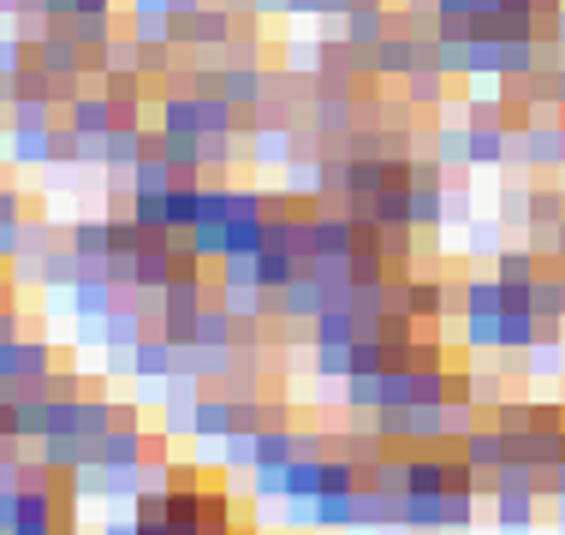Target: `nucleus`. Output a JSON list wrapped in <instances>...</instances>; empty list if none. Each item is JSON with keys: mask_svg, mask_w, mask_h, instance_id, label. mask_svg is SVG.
Wrapping results in <instances>:
<instances>
[{"mask_svg": "<svg viewBox=\"0 0 565 535\" xmlns=\"http://www.w3.org/2000/svg\"><path fill=\"white\" fill-rule=\"evenodd\" d=\"M322 458H292L286 464V500H316L322 494Z\"/></svg>", "mask_w": 565, "mask_h": 535, "instance_id": "nucleus-30", "label": "nucleus"}, {"mask_svg": "<svg viewBox=\"0 0 565 535\" xmlns=\"http://www.w3.org/2000/svg\"><path fill=\"white\" fill-rule=\"evenodd\" d=\"M387 30H393V12H387V7H351L340 36L351 42V49H375V42L387 36Z\"/></svg>", "mask_w": 565, "mask_h": 535, "instance_id": "nucleus-20", "label": "nucleus"}, {"mask_svg": "<svg viewBox=\"0 0 565 535\" xmlns=\"http://www.w3.org/2000/svg\"><path fill=\"white\" fill-rule=\"evenodd\" d=\"M488 422L512 440V458H518V447H524V435H530V399H524V393H507V399L488 410Z\"/></svg>", "mask_w": 565, "mask_h": 535, "instance_id": "nucleus-27", "label": "nucleus"}, {"mask_svg": "<svg viewBox=\"0 0 565 535\" xmlns=\"http://www.w3.org/2000/svg\"><path fill=\"white\" fill-rule=\"evenodd\" d=\"M7 114H12V126H54V101H12L7 107Z\"/></svg>", "mask_w": 565, "mask_h": 535, "instance_id": "nucleus-38", "label": "nucleus"}, {"mask_svg": "<svg viewBox=\"0 0 565 535\" xmlns=\"http://www.w3.org/2000/svg\"><path fill=\"white\" fill-rule=\"evenodd\" d=\"M482 517V494H447V529H470Z\"/></svg>", "mask_w": 565, "mask_h": 535, "instance_id": "nucleus-36", "label": "nucleus"}, {"mask_svg": "<svg viewBox=\"0 0 565 535\" xmlns=\"http://www.w3.org/2000/svg\"><path fill=\"white\" fill-rule=\"evenodd\" d=\"M500 535H530V529H500Z\"/></svg>", "mask_w": 565, "mask_h": 535, "instance_id": "nucleus-50", "label": "nucleus"}, {"mask_svg": "<svg viewBox=\"0 0 565 535\" xmlns=\"http://www.w3.org/2000/svg\"><path fill=\"white\" fill-rule=\"evenodd\" d=\"M24 60H30V42L19 36V30H12V36H0V78H12Z\"/></svg>", "mask_w": 565, "mask_h": 535, "instance_id": "nucleus-39", "label": "nucleus"}, {"mask_svg": "<svg viewBox=\"0 0 565 535\" xmlns=\"http://www.w3.org/2000/svg\"><path fill=\"white\" fill-rule=\"evenodd\" d=\"M322 310H328V286L310 268H298V280L280 292V328H310Z\"/></svg>", "mask_w": 565, "mask_h": 535, "instance_id": "nucleus-7", "label": "nucleus"}, {"mask_svg": "<svg viewBox=\"0 0 565 535\" xmlns=\"http://www.w3.org/2000/svg\"><path fill=\"white\" fill-rule=\"evenodd\" d=\"M340 405H345V410H363V417H370V410H381V375L351 370V375L340 381Z\"/></svg>", "mask_w": 565, "mask_h": 535, "instance_id": "nucleus-29", "label": "nucleus"}, {"mask_svg": "<svg viewBox=\"0 0 565 535\" xmlns=\"http://www.w3.org/2000/svg\"><path fill=\"white\" fill-rule=\"evenodd\" d=\"M310 529H358V488H328L310 500Z\"/></svg>", "mask_w": 565, "mask_h": 535, "instance_id": "nucleus-14", "label": "nucleus"}, {"mask_svg": "<svg viewBox=\"0 0 565 535\" xmlns=\"http://www.w3.org/2000/svg\"><path fill=\"white\" fill-rule=\"evenodd\" d=\"M102 535H137V517H114V524H102Z\"/></svg>", "mask_w": 565, "mask_h": 535, "instance_id": "nucleus-47", "label": "nucleus"}, {"mask_svg": "<svg viewBox=\"0 0 565 535\" xmlns=\"http://www.w3.org/2000/svg\"><path fill=\"white\" fill-rule=\"evenodd\" d=\"M565 221V191L559 185H536L530 191V233H554Z\"/></svg>", "mask_w": 565, "mask_h": 535, "instance_id": "nucleus-28", "label": "nucleus"}, {"mask_svg": "<svg viewBox=\"0 0 565 535\" xmlns=\"http://www.w3.org/2000/svg\"><path fill=\"white\" fill-rule=\"evenodd\" d=\"M19 363H24V340H0V381H19Z\"/></svg>", "mask_w": 565, "mask_h": 535, "instance_id": "nucleus-42", "label": "nucleus"}, {"mask_svg": "<svg viewBox=\"0 0 565 535\" xmlns=\"http://www.w3.org/2000/svg\"><path fill=\"white\" fill-rule=\"evenodd\" d=\"M119 303V286L108 280V268H84L78 280H72V292H66V310H72V321H108V310Z\"/></svg>", "mask_w": 565, "mask_h": 535, "instance_id": "nucleus-5", "label": "nucleus"}, {"mask_svg": "<svg viewBox=\"0 0 565 535\" xmlns=\"http://www.w3.org/2000/svg\"><path fill=\"white\" fill-rule=\"evenodd\" d=\"M447 84H452L447 72H440L435 60H423V66L405 78V101L417 107V114H423V107H440V101H447Z\"/></svg>", "mask_w": 565, "mask_h": 535, "instance_id": "nucleus-23", "label": "nucleus"}, {"mask_svg": "<svg viewBox=\"0 0 565 535\" xmlns=\"http://www.w3.org/2000/svg\"><path fill=\"white\" fill-rule=\"evenodd\" d=\"M19 524V488H0V529Z\"/></svg>", "mask_w": 565, "mask_h": 535, "instance_id": "nucleus-45", "label": "nucleus"}, {"mask_svg": "<svg viewBox=\"0 0 565 535\" xmlns=\"http://www.w3.org/2000/svg\"><path fill=\"white\" fill-rule=\"evenodd\" d=\"M12 161L19 167H54V126H12Z\"/></svg>", "mask_w": 565, "mask_h": 535, "instance_id": "nucleus-21", "label": "nucleus"}, {"mask_svg": "<svg viewBox=\"0 0 565 535\" xmlns=\"http://www.w3.org/2000/svg\"><path fill=\"white\" fill-rule=\"evenodd\" d=\"M179 375H196L203 387H209V381H221L226 375V345H203V340L179 345Z\"/></svg>", "mask_w": 565, "mask_h": 535, "instance_id": "nucleus-24", "label": "nucleus"}, {"mask_svg": "<svg viewBox=\"0 0 565 535\" xmlns=\"http://www.w3.org/2000/svg\"><path fill=\"white\" fill-rule=\"evenodd\" d=\"M310 370L322 381H345L351 375V345H310Z\"/></svg>", "mask_w": 565, "mask_h": 535, "instance_id": "nucleus-34", "label": "nucleus"}, {"mask_svg": "<svg viewBox=\"0 0 565 535\" xmlns=\"http://www.w3.org/2000/svg\"><path fill=\"white\" fill-rule=\"evenodd\" d=\"M536 274H542L536 244H500V256H494V280L500 286H536Z\"/></svg>", "mask_w": 565, "mask_h": 535, "instance_id": "nucleus-15", "label": "nucleus"}, {"mask_svg": "<svg viewBox=\"0 0 565 535\" xmlns=\"http://www.w3.org/2000/svg\"><path fill=\"white\" fill-rule=\"evenodd\" d=\"M66 30L84 42V54H102V49L119 36V19H114V12H72Z\"/></svg>", "mask_w": 565, "mask_h": 535, "instance_id": "nucleus-26", "label": "nucleus"}, {"mask_svg": "<svg viewBox=\"0 0 565 535\" xmlns=\"http://www.w3.org/2000/svg\"><path fill=\"white\" fill-rule=\"evenodd\" d=\"M233 167V131L226 137H203V179H221Z\"/></svg>", "mask_w": 565, "mask_h": 535, "instance_id": "nucleus-35", "label": "nucleus"}, {"mask_svg": "<svg viewBox=\"0 0 565 535\" xmlns=\"http://www.w3.org/2000/svg\"><path fill=\"white\" fill-rule=\"evenodd\" d=\"M137 535H173V524L167 517H137Z\"/></svg>", "mask_w": 565, "mask_h": 535, "instance_id": "nucleus-46", "label": "nucleus"}, {"mask_svg": "<svg viewBox=\"0 0 565 535\" xmlns=\"http://www.w3.org/2000/svg\"><path fill=\"white\" fill-rule=\"evenodd\" d=\"M196 340L203 345H233V310L221 303V292L203 303V315H196Z\"/></svg>", "mask_w": 565, "mask_h": 535, "instance_id": "nucleus-31", "label": "nucleus"}, {"mask_svg": "<svg viewBox=\"0 0 565 535\" xmlns=\"http://www.w3.org/2000/svg\"><path fill=\"white\" fill-rule=\"evenodd\" d=\"M114 370L131 381H167V375H179V345L167 333H143L131 351H114Z\"/></svg>", "mask_w": 565, "mask_h": 535, "instance_id": "nucleus-2", "label": "nucleus"}, {"mask_svg": "<svg viewBox=\"0 0 565 535\" xmlns=\"http://www.w3.org/2000/svg\"><path fill=\"white\" fill-rule=\"evenodd\" d=\"M494 524L500 529H536L542 517V488H518V482H494Z\"/></svg>", "mask_w": 565, "mask_h": 535, "instance_id": "nucleus-8", "label": "nucleus"}, {"mask_svg": "<svg viewBox=\"0 0 565 535\" xmlns=\"http://www.w3.org/2000/svg\"><path fill=\"white\" fill-rule=\"evenodd\" d=\"M167 488H203V464H179V458H167Z\"/></svg>", "mask_w": 565, "mask_h": 535, "instance_id": "nucleus-41", "label": "nucleus"}, {"mask_svg": "<svg viewBox=\"0 0 565 535\" xmlns=\"http://www.w3.org/2000/svg\"><path fill=\"white\" fill-rule=\"evenodd\" d=\"M60 119H66V126L84 137V143H102V137L119 126V107H114L108 89H78V96L66 101V114H60Z\"/></svg>", "mask_w": 565, "mask_h": 535, "instance_id": "nucleus-4", "label": "nucleus"}, {"mask_svg": "<svg viewBox=\"0 0 565 535\" xmlns=\"http://www.w3.org/2000/svg\"><path fill=\"white\" fill-rule=\"evenodd\" d=\"M66 244H72V256H78L84 268H102L114 256V226H108V214H78V221L66 226Z\"/></svg>", "mask_w": 565, "mask_h": 535, "instance_id": "nucleus-9", "label": "nucleus"}, {"mask_svg": "<svg viewBox=\"0 0 565 535\" xmlns=\"http://www.w3.org/2000/svg\"><path fill=\"white\" fill-rule=\"evenodd\" d=\"M72 12H114V0H72Z\"/></svg>", "mask_w": 565, "mask_h": 535, "instance_id": "nucleus-48", "label": "nucleus"}, {"mask_svg": "<svg viewBox=\"0 0 565 535\" xmlns=\"http://www.w3.org/2000/svg\"><path fill=\"white\" fill-rule=\"evenodd\" d=\"M358 340V315H351V298H328V310L310 321V345H351Z\"/></svg>", "mask_w": 565, "mask_h": 535, "instance_id": "nucleus-16", "label": "nucleus"}, {"mask_svg": "<svg viewBox=\"0 0 565 535\" xmlns=\"http://www.w3.org/2000/svg\"><path fill=\"white\" fill-rule=\"evenodd\" d=\"M226 435H233V399H226L221 387H203V399H196V422H191V440L221 447Z\"/></svg>", "mask_w": 565, "mask_h": 535, "instance_id": "nucleus-12", "label": "nucleus"}, {"mask_svg": "<svg viewBox=\"0 0 565 535\" xmlns=\"http://www.w3.org/2000/svg\"><path fill=\"white\" fill-rule=\"evenodd\" d=\"M507 310V286L494 274H470L452 286V315H500Z\"/></svg>", "mask_w": 565, "mask_h": 535, "instance_id": "nucleus-11", "label": "nucleus"}, {"mask_svg": "<svg viewBox=\"0 0 565 535\" xmlns=\"http://www.w3.org/2000/svg\"><path fill=\"white\" fill-rule=\"evenodd\" d=\"M24 256V221H0V268Z\"/></svg>", "mask_w": 565, "mask_h": 535, "instance_id": "nucleus-40", "label": "nucleus"}, {"mask_svg": "<svg viewBox=\"0 0 565 535\" xmlns=\"http://www.w3.org/2000/svg\"><path fill=\"white\" fill-rule=\"evenodd\" d=\"M465 244H470V256H500V226L494 221H470Z\"/></svg>", "mask_w": 565, "mask_h": 535, "instance_id": "nucleus-37", "label": "nucleus"}, {"mask_svg": "<svg viewBox=\"0 0 565 535\" xmlns=\"http://www.w3.org/2000/svg\"><path fill=\"white\" fill-rule=\"evenodd\" d=\"M542 488H547V500H565V452L547 464V477H542Z\"/></svg>", "mask_w": 565, "mask_h": 535, "instance_id": "nucleus-44", "label": "nucleus"}, {"mask_svg": "<svg viewBox=\"0 0 565 535\" xmlns=\"http://www.w3.org/2000/svg\"><path fill=\"white\" fill-rule=\"evenodd\" d=\"M161 137H203L196 126V89H179V96H161Z\"/></svg>", "mask_w": 565, "mask_h": 535, "instance_id": "nucleus-22", "label": "nucleus"}, {"mask_svg": "<svg viewBox=\"0 0 565 535\" xmlns=\"http://www.w3.org/2000/svg\"><path fill=\"white\" fill-rule=\"evenodd\" d=\"M452 447L465 452L470 464L482 470V477H494V470H500V464H507V458H512V440L500 435L494 422H482V428H465V435H452Z\"/></svg>", "mask_w": 565, "mask_h": 535, "instance_id": "nucleus-10", "label": "nucleus"}, {"mask_svg": "<svg viewBox=\"0 0 565 535\" xmlns=\"http://www.w3.org/2000/svg\"><path fill=\"white\" fill-rule=\"evenodd\" d=\"M167 185H173V167H167L161 149H156V156H143L126 173V191H167Z\"/></svg>", "mask_w": 565, "mask_h": 535, "instance_id": "nucleus-33", "label": "nucleus"}, {"mask_svg": "<svg viewBox=\"0 0 565 535\" xmlns=\"http://www.w3.org/2000/svg\"><path fill=\"white\" fill-rule=\"evenodd\" d=\"M24 191H12V185H0V221H24Z\"/></svg>", "mask_w": 565, "mask_h": 535, "instance_id": "nucleus-43", "label": "nucleus"}, {"mask_svg": "<svg viewBox=\"0 0 565 535\" xmlns=\"http://www.w3.org/2000/svg\"><path fill=\"white\" fill-rule=\"evenodd\" d=\"M156 149H161V126L149 131L143 119H119V126L102 137V167H108V173H131V167L143 156H156Z\"/></svg>", "mask_w": 565, "mask_h": 535, "instance_id": "nucleus-3", "label": "nucleus"}, {"mask_svg": "<svg viewBox=\"0 0 565 535\" xmlns=\"http://www.w3.org/2000/svg\"><path fill=\"white\" fill-rule=\"evenodd\" d=\"M411 226L440 233L447 226V185H411Z\"/></svg>", "mask_w": 565, "mask_h": 535, "instance_id": "nucleus-25", "label": "nucleus"}, {"mask_svg": "<svg viewBox=\"0 0 565 535\" xmlns=\"http://www.w3.org/2000/svg\"><path fill=\"white\" fill-rule=\"evenodd\" d=\"M12 535H60L54 524H12Z\"/></svg>", "mask_w": 565, "mask_h": 535, "instance_id": "nucleus-49", "label": "nucleus"}, {"mask_svg": "<svg viewBox=\"0 0 565 535\" xmlns=\"http://www.w3.org/2000/svg\"><path fill=\"white\" fill-rule=\"evenodd\" d=\"M542 333V315L536 310H500L494 321V351H530Z\"/></svg>", "mask_w": 565, "mask_h": 535, "instance_id": "nucleus-19", "label": "nucleus"}, {"mask_svg": "<svg viewBox=\"0 0 565 535\" xmlns=\"http://www.w3.org/2000/svg\"><path fill=\"white\" fill-rule=\"evenodd\" d=\"M399 529L440 535V529H447V494H405L399 500Z\"/></svg>", "mask_w": 565, "mask_h": 535, "instance_id": "nucleus-17", "label": "nucleus"}, {"mask_svg": "<svg viewBox=\"0 0 565 535\" xmlns=\"http://www.w3.org/2000/svg\"><path fill=\"white\" fill-rule=\"evenodd\" d=\"M203 208V179H173L167 185V233H191Z\"/></svg>", "mask_w": 565, "mask_h": 535, "instance_id": "nucleus-18", "label": "nucleus"}, {"mask_svg": "<svg viewBox=\"0 0 565 535\" xmlns=\"http://www.w3.org/2000/svg\"><path fill=\"white\" fill-rule=\"evenodd\" d=\"M250 263H256V286H263V292H286V286L298 280L303 256H298V250H286V244H263V250H256Z\"/></svg>", "mask_w": 565, "mask_h": 535, "instance_id": "nucleus-13", "label": "nucleus"}, {"mask_svg": "<svg viewBox=\"0 0 565 535\" xmlns=\"http://www.w3.org/2000/svg\"><path fill=\"white\" fill-rule=\"evenodd\" d=\"M381 405H417V370L411 363H387L381 370Z\"/></svg>", "mask_w": 565, "mask_h": 535, "instance_id": "nucleus-32", "label": "nucleus"}, {"mask_svg": "<svg viewBox=\"0 0 565 535\" xmlns=\"http://www.w3.org/2000/svg\"><path fill=\"white\" fill-rule=\"evenodd\" d=\"M60 535H78V529H60Z\"/></svg>", "mask_w": 565, "mask_h": 535, "instance_id": "nucleus-51", "label": "nucleus"}, {"mask_svg": "<svg viewBox=\"0 0 565 535\" xmlns=\"http://www.w3.org/2000/svg\"><path fill=\"white\" fill-rule=\"evenodd\" d=\"M423 60H429V42H417L411 30H387L375 42V78H411Z\"/></svg>", "mask_w": 565, "mask_h": 535, "instance_id": "nucleus-6", "label": "nucleus"}, {"mask_svg": "<svg viewBox=\"0 0 565 535\" xmlns=\"http://www.w3.org/2000/svg\"><path fill=\"white\" fill-rule=\"evenodd\" d=\"M233 42V7H196V12H173V49H226Z\"/></svg>", "mask_w": 565, "mask_h": 535, "instance_id": "nucleus-1", "label": "nucleus"}]
</instances>
